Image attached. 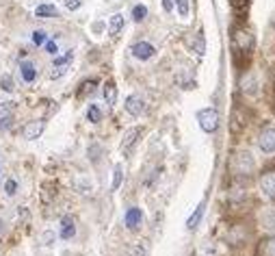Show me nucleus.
<instances>
[{"mask_svg": "<svg viewBox=\"0 0 275 256\" xmlns=\"http://www.w3.org/2000/svg\"><path fill=\"white\" fill-rule=\"evenodd\" d=\"M122 31H124V15L122 13L111 15V20H108V33H111V35H119Z\"/></svg>", "mask_w": 275, "mask_h": 256, "instance_id": "14", "label": "nucleus"}, {"mask_svg": "<svg viewBox=\"0 0 275 256\" xmlns=\"http://www.w3.org/2000/svg\"><path fill=\"white\" fill-rule=\"evenodd\" d=\"M45 50H48L50 54H57V44H54V41H45Z\"/></svg>", "mask_w": 275, "mask_h": 256, "instance_id": "29", "label": "nucleus"}, {"mask_svg": "<svg viewBox=\"0 0 275 256\" xmlns=\"http://www.w3.org/2000/svg\"><path fill=\"white\" fill-rule=\"evenodd\" d=\"M260 256H275V237H271L260 245Z\"/></svg>", "mask_w": 275, "mask_h": 256, "instance_id": "19", "label": "nucleus"}, {"mask_svg": "<svg viewBox=\"0 0 275 256\" xmlns=\"http://www.w3.org/2000/svg\"><path fill=\"white\" fill-rule=\"evenodd\" d=\"M0 85H3L5 91H13V80H11V76H3V78H0Z\"/></svg>", "mask_w": 275, "mask_h": 256, "instance_id": "27", "label": "nucleus"}, {"mask_svg": "<svg viewBox=\"0 0 275 256\" xmlns=\"http://www.w3.org/2000/svg\"><path fill=\"white\" fill-rule=\"evenodd\" d=\"M122 178H124V167H122V165H115V169H113L111 191H117V189H119V185H122Z\"/></svg>", "mask_w": 275, "mask_h": 256, "instance_id": "20", "label": "nucleus"}, {"mask_svg": "<svg viewBox=\"0 0 275 256\" xmlns=\"http://www.w3.org/2000/svg\"><path fill=\"white\" fill-rule=\"evenodd\" d=\"M173 3H176V0H163V9H165V11H171Z\"/></svg>", "mask_w": 275, "mask_h": 256, "instance_id": "30", "label": "nucleus"}, {"mask_svg": "<svg viewBox=\"0 0 275 256\" xmlns=\"http://www.w3.org/2000/svg\"><path fill=\"white\" fill-rule=\"evenodd\" d=\"M234 41L243 52H249L254 48V35L247 29H234Z\"/></svg>", "mask_w": 275, "mask_h": 256, "instance_id": "6", "label": "nucleus"}, {"mask_svg": "<svg viewBox=\"0 0 275 256\" xmlns=\"http://www.w3.org/2000/svg\"><path fill=\"white\" fill-rule=\"evenodd\" d=\"M43 128H45V124L41 120H33V122H29V124L22 128V135H24V139L35 141V139H39V137H41Z\"/></svg>", "mask_w": 275, "mask_h": 256, "instance_id": "7", "label": "nucleus"}, {"mask_svg": "<svg viewBox=\"0 0 275 256\" xmlns=\"http://www.w3.org/2000/svg\"><path fill=\"white\" fill-rule=\"evenodd\" d=\"M104 100H106L108 106H115V102H117V87H115L113 80H108V83L104 85Z\"/></svg>", "mask_w": 275, "mask_h": 256, "instance_id": "15", "label": "nucleus"}, {"mask_svg": "<svg viewBox=\"0 0 275 256\" xmlns=\"http://www.w3.org/2000/svg\"><path fill=\"white\" fill-rule=\"evenodd\" d=\"M132 17H134V22H143L145 17H148V7L145 5H134L132 7Z\"/></svg>", "mask_w": 275, "mask_h": 256, "instance_id": "22", "label": "nucleus"}, {"mask_svg": "<svg viewBox=\"0 0 275 256\" xmlns=\"http://www.w3.org/2000/svg\"><path fill=\"white\" fill-rule=\"evenodd\" d=\"M204 208H206V204L204 202H201L197 208H195V213L193 215H191L189 217V222H187V226H189V230H195V228H197V224H199V219L201 217H204Z\"/></svg>", "mask_w": 275, "mask_h": 256, "instance_id": "17", "label": "nucleus"}, {"mask_svg": "<svg viewBox=\"0 0 275 256\" xmlns=\"http://www.w3.org/2000/svg\"><path fill=\"white\" fill-rule=\"evenodd\" d=\"M141 133H143V128L141 126H134V128H130L126 135H124V141H122V150L124 152H130V148L136 143V139L141 137Z\"/></svg>", "mask_w": 275, "mask_h": 256, "instance_id": "11", "label": "nucleus"}, {"mask_svg": "<svg viewBox=\"0 0 275 256\" xmlns=\"http://www.w3.org/2000/svg\"><path fill=\"white\" fill-rule=\"evenodd\" d=\"M193 50H195L197 57H204V52H206V39H204V31L197 33V39H195V44H193Z\"/></svg>", "mask_w": 275, "mask_h": 256, "instance_id": "18", "label": "nucleus"}, {"mask_svg": "<svg viewBox=\"0 0 275 256\" xmlns=\"http://www.w3.org/2000/svg\"><path fill=\"white\" fill-rule=\"evenodd\" d=\"M124 106H126V111L130 113L132 117H139V115H143L145 111H148V104H145V100H141L139 96H128Z\"/></svg>", "mask_w": 275, "mask_h": 256, "instance_id": "5", "label": "nucleus"}, {"mask_svg": "<svg viewBox=\"0 0 275 256\" xmlns=\"http://www.w3.org/2000/svg\"><path fill=\"white\" fill-rule=\"evenodd\" d=\"M72 57H74V54H72V50L65 54V57H57L54 59V66H52V72H50V78H59V76H63L67 72V66L72 63Z\"/></svg>", "mask_w": 275, "mask_h": 256, "instance_id": "8", "label": "nucleus"}, {"mask_svg": "<svg viewBox=\"0 0 275 256\" xmlns=\"http://www.w3.org/2000/svg\"><path fill=\"white\" fill-rule=\"evenodd\" d=\"M5 191H7V196H15V191H17V182L13 178H9L7 180V185H5Z\"/></svg>", "mask_w": 275, "mask_h": 256, "instance_id": "26", "label": "nucleus"}, {"mask_svg": "<svg viewBox=\"0 0 275 256\" xmlns=\"http://www.w3.org/2000/svg\"><path fill=\"white\" fill-rule=\"evenodd\" d=\"M258 145L264 154H275V128L267 126L258 137Z\"/></svg>", "mask_w": 275, "mask_h": 256, "instance_id": "3", "label": "nucleus"}, {"mask_svg": "<svg viewBox=\"0 0 275 256\" xmlns=\"http://www.w3.org/2000/svg\"><path fill=\"white\" fill-rule=\"evenodd\" d=\"M76 234V224L72 217H63L61 219V239H72Z\"/></svg>", "mask_w": 275, "mask_h": 256, "instance_id": "12", "label": "nucleus"}, {"mask_svg": "<svg viewBox=\"0 0 275 256\" xmlns=\"http://www.w3.org/2000/svg\"><path fill=\"white\" fill-rule=\"evenodd\" d=\"M87 120H89L91 124H98L100 120H102V111L98 109V104H91V106L87 109Z\"/></svg>", "mask_w": 275, "mask_h": 256, "instance_id": "21", "label": "nucleus"}, {"mask_svg": "<svg viewBox=\"0 0 275 256\" xmlns=\"http://www.w3.org/2000/svg\"><path fill=\"white\" fill-rule=\"evenodd\" d=\"M232 165L238 174H243V176H247V174H251L254 167H256V161L254 157L247 150H241V152H236L234 154V159H232Z\"/></svg>", "mask_w": 275, "mask_h": 256, "instance_id": "2", "label": "nucleus"}, {"mask_svg": "<svg viewBox=\"0 0 275 256\" xmlns=\"http://www.w3.org/2000/svg\"><path fill=\"white\" fill-rule=\"evenodd\" d=\"M124 222H126V226L130 228V230H136V228L141 226V222H143V213H141V208L130 206V208H128V211H126Z\"/></svg>", "mask_w": 275, "mask_h": 256, "instance_id": "9", "label": "nucleus"}, {"mask_svg": "<svg viewBox=\"0 0 275 256\" xmlns=\"http://www.w3.org/2000/svg\"><path fill=\"white\" fill-rule=\"evenodd\" d=\"M35 15H37V17H57L59 9L54 5H39L37 9H35Z\"/></svg>", "mask_w": 275, "mask_h": 256, "instance_id": "16", "label": "nucleus"}, {"mask_svg": "<svg viewBox=\"0 0 275 256\" xmlns=\"http://www.w3.org/2000/svg\"><path fill=\"white\" fill-rule=\"evenodd\" d=\"M260 189H262L269 198H275V169L264 172L262 176H260Z\"/></svg>", "mask_w": 275, "mask_h": 256, "instance_id": "10", "label": "nucleus"}, {"mask_svg": "<svg viewBox=\"0 0 275 256\" xmlns=\"http://www.w3.org/2000/svg\"><path fill=\"white\" fill-rule=\"evenodd\" d=\"M154 54H156V48H154L150 41H136L132 46V57L139 61H150Z\"/></svg>", "mask_w": 275, "mask_h": 256, "instance_id": "4", "label": "nucleus"}, {"mask_svg": "<svg viewBox=\"0 0 275 256\" xmlns=\"http://www.w3.org/2000/svg\"><path fill=\"white\" fill-rule=\"evenodd\" d=\"M45 41H48V39H45V33L43 31H35L33 33V44L35 46H43Z\"/></svg>", "mask_w": 275, "mask_h": 256, "instance_id": "25", "label": "nucleus"}, {"mask_svg": "<svg viewBox=\"0 0 275 256\" xmlns=\"http://www.w3.org/2000/svg\"><path fill=\"white\" fill-rule=\"evenodd\" d=\"M63 5H65L70 11H76V9H80V0H63Z\"/></svg>", "mask_w": 275, "mask_h": 256, "instance_id": "28", "label": "nucleus"}, {"mask_svg": "<svg viewBox=\"0 0 275 256\" xmlns=\"http://www.w3.org/2000/svg\"><path fill=\"white\" fill-rule=\"evenodd\" d=\"M96 85H98V80H94V78H91V80H85V83H82V85H80V89H78V96L82 98V96H87V94H91V91H94V89H96Z\"/></svg>", "mask_w": 275, "mask_h": 256, "instance_id": "23", "label": "nucleus"}, {"mask_svg": "<svg viewBox=\"0 0 275 256\" xmlns=\"http://www.w3.org/2000/svg\"><path fill=\"white\" fill-rule=\"evenodd\" d=\"M197 122H199V128L204 133H215L217 128H219V111L213 106H208V109H201V111L197 113Z\"/></svg>", "mask_w": 275, "mask_h": 256, "instance_id": "1", "label": "nucleus"}, {"mask_svg": "<svg viewBox=\"0 0 275 256\" xmlns=\"http://www.w3.org/2000/svg\"><path fill=\"white\" fill-rule=\"evenodd\" d=\"M176 7H178L180 17H187L189 15V0H176Z\"/></svg>", "mask_w": 275, "mask_h": 256, "instance_id": "24", "label": "nucleus"}, {"mask_svg": "<svg viewBox=\"0 0 275 256\" xmlns=\"http://www.w3.org/2000/svg\"><path fill=\"white\" fill-rule=\"evenodd\" d=\"M20 74H22V78L26 80V83H33V80L37 78V70H35V66L31 61H22L20 63Z\"/></svg>", "mask_w": 275, "mask_h": 256, "instance_id": "13", "label": "nucleus"}]
</instances>
